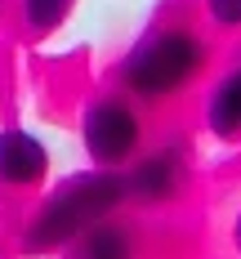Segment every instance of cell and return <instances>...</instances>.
<instances>
[{"label": "cell", "mask_w": 241, "mask_h": 259, "mask_svg": "<svg viewBox=\"0 0 241 259\" xmlns=\"http://www.w3.org/2000/svg\"><path fill=\"white\" fill-rule=\"evenodd\" d=\"M125 201V175L116 170H89L67 179L50 201L40 206V214L31 219L27 228V250H54V246H67L76 241L85 228L112 219V210Z\"/></svg>", "instance_id": "1"}, {"label": "cell", "mask_w": 241, "mask_h": 259, "mask_svg": "<svg viewBox=\"0 0 241 259\" xmlns=\"http://www.w3.org/2000/svg\"><path fill=\"white\" fill-rule=\"evenodd\" d=\"M206 67V45L187 27H161L121 58V85L143 103H165Z\"/></svg>", "instance_id": "2"}, {"label": "cell", "mask_w": 241, "mask_h": 259, "mask_svg": "<svg viewBox=\"0 0 241 259\" xmlns=\"http://www.w3.org/2000/svg\"><path fill=\"white\" fill-rule=\"evenodd\" d=\"M80 139H85V152L94 165H125L138 148V139H143V121H138V112H134L125 99H116V94H107L99 103L85 107V121H80Z\"/></svg>", "instance_id": "3"}, {"label": "cell", "mask_w": 241, "mask_h": 259, "mask_svg": "<svg viewBox=\"0 0 241 259\" xmlns=\"http://www.w3.org/2000/svg\"><path fill=\"white\" fill-rule=\"evenodd\" d=\"M179 188H183V156L174 152V148L148 152L130 175H125V197L143 201V206H161V201H170Z\"/></svg>", "instance_id": "4"}, {"label": "cell", "mask_w": 241, "mask_h": 259, "mask_svg": "<svg viewBox=\"0 0 241 259\" xmlns=\"http://www.w3.org/2000/svg\"><path fill=\"white\" fill-rule=\"evenodd\" d=\"M50 175V152L27 130H0V183L5 188H36Z\"/></svg>", "instance_id": "5"}, {"label": "cell", "mask_w": 241, "mask_h": 259, "mask_svg": "<svg viewBox=\"0 0 241 259\" xmlns=\"http://www.w3.org/2000/svg\"><path fill=\"white\" fill-rule=\"evenodd\" d=\"M206 125H210L214 139H241V67H232V72L210 90Z\"/></svg>", "instance_id": "6"}, {"label": "cell", "mask_w": 241, "mask_h": 259, "mask_svg": "<svg viewBox=\"0 0 241 259\" xmlns=\"http://www.w3.org/2000/svg\"><path fill=\"white\" fill-rule=\"evenodd\" d=\"M80 259H138L134 233L112 224V219H103V224L80 233Z\"/></svg>", "instance_id": "7"}, {"label": "cell", "mask_w": 241, "mask_h": 259, "mask_svg": "<svg viewBox=\"0 0 241 259\" xmlns=\"http://www.w3.org/2000/svg\"><path fill=\"white\" fill-rule=\"evenodd\" d=\"M72 5H76V0H23V23H27V31H36V36L58 31V27L67 23Z\"/></svg>", "instance_id": "8"}, {"label": "cell", "mask_w": 241, "mask_h": 259, "mask_svg": "<svg viewBox=\"0 0 241 259\" xmlns=\"http://www.w3.org/2000/svg\"><path fill=\"white\" fill-rule=\"evenodd\" d=\"M206 14H210L214 27L237 31V27H241V0H206Z\"/></svg>", "instance_id": "9"}, {"label": "cell", "mask_w": 241, "mask_h": 259, "mask_svg": "<svg viewBox=\"0 0 241 259\" xmlns=\"http://www.w3.org/2000/svg\"><path fill=\"white\" fill-rule=\"evenodd\" d=\"M232 237H237V250H241V214H237V228H232Z\"/></svg>", "instance_id": "10"}]
</instances>
